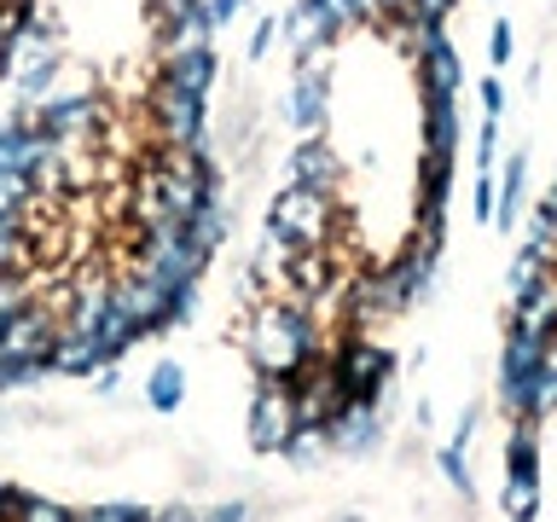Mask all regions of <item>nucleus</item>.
<instances>
[{"mask_svg": "<svg viewBox=\"0 0 557 522\" xmlns=\"http://www.w3.org/2000/svg\"><path fill=\"white\" fill-rule=\"evenodd\" d=\"M191 313H198V285H174L169 290V331L191 325Z\"/></svg>", "mask_w": 557, "mask_h": 522, "instance_id": "32", "label": "nucleus"}, {"mask_svg": "<svg viewBox=\"0 0 557 522\" xmlns=\"http://www.w3.org/2000/svg\"><path fill=\"white\" fill-rule=\"evenodd\" d=\"M372 7H377V17H389V12H407L412 0H372Z\"/></svg>", "mask_w": 557, "mask_h": 522, "instance_id": "41", "label": "nucleus"}, {"mask_svg": "<svg viewBox=\"0 0 557 522\" xmlns=\"http://www.w3.org/2000/svg\"><path fill=\"white\" fill-rule=\"evenodd\" d=\"M435 464H442V476H447V487H453V494H465V499H476V482H470V464H465V447H442V459H435Z\"/></svg>", "mask_w": 557, "mask_h": 522, "instance_id": "26", "label": "nucleus"}, {"mask_svg": "<svg viewBox=\"0 0 557 522\" xmlns=\"http://www.w3.org/2000/svg\"><path fill=\"white\" fill-rule=\"evenodd\" d=\"M104 365H116V360L104 355L99 337H82V331H64L59 348H52V372L59 377H94V372H104Z\"/></svg>", "mask_w": 557, "mask_h": 522, "instance_id": "12", "label": "nucleus"}, {"mask_svg": "<svg viewBox=\"0 0 557 522\" xmlns=\"http://www.w3.org/2000/svg\"><path fill=\"white\" fill-rule=\"evenodd\" d=\"M278 29H285L296 64H302V59H320V52H331V41L343 35V17L331 12V0H296Z\"/></svg>", "mask_w": 557, "mask_h": 522, "instance_id": "8", "label": "nucleus"}, {"mask_svg": "<svg viewBox=\"0 0 557 522\" xmlns=\"http://www.w3.org/2000/svg\"><path fill=\"white\" fill-rule=\"evenodd\" d=\"M157 522H203V511H191V505H163V511H151Z\"/></svg>", "mask_w": 557, "mask_h": 522, "instance_id": "40", "label": "nucleus"}, {"mask_svg": "<svg viewBox=\"0 0 557 522\" xmlns=\"http://www.w3.org/2000/svg\"><path fill=\"white\" fill-rule=\"evenodd\" d=\"M522 191H529V146H517L499 169V209H494V226L499 233H517V215H522Z\"/></svg>", "mask_w": 557, "mask_h": 522, "instance_id": "13", "label": "nucleus"}, {"mask_svg": "<svg viewBox=\"0 0 557 522\" xmlns=\"http://www.w3.org/2000/svg\"><path fill=\"white\" fill-rule=\"evenodd\" d=\"M146 7H151V24L163 29V24H174V17H186L198 0H146Z\"/></svg>", "mask_w": 557, "mask_h": 522, "instance_id": "35", "label": "nucleus"}, {"mask_svg": "<svg viewBox=\"0 0 557 522\" xmlns=\"http://www.w3.org/2000/svg\"><path fill=\"white\" fill-rule=\"evenodd\" d=\"M476 94H482V116H505V82L499 76H482Z\"/></svg>", "mask_w": 557, "mask_h": 522, "instance_id": "34", "label": "nucleus"}, {"mask_svg": "<svg viewBox=\"0 0 557 522\" xmlns=\"http://www.w3.org/2000/svg\"><path fill=\"white\" fill-rule=\"evenodd\" d=\"M35 198V181L17 169H0V215H24V203Z\"/></svg>", "mask_w": 557, "mask_h": 522, "instance_id": "25", "label": "nucleus"}, {"mask_svg": "<svg viewBox=\"0 0 557 522\" xmlns=\"http://www.w3.org/2000/svg\"><path fill=\"white\" fill-rule=\"evenodd\" d=\"M325 430H331V452H348V459H366V452L383 442L372 400H337V412H331Z\"/></svg>", "mask_w": 557, "mask_h": 522, "instance_id": "9", "label": "nucleus"}, {"mask_svg": "<svg viewBox=\"0 0 557 522\" xmlns=\"http://www.w3.org/2000/svg\"><path fill=\"white\" fill-rule=\"evenodd\" d=\"M35 122L70 151V146H82V139H99L104 99L99 94H52L47 104H35Z\"/></svg>", "mask_w": 557, "mask_h": 522, "instance_id": "7", "label": "nucleus"}, {"mask_svg": "<svg viewBox=\"0 0 557 522\" xmlns=\"http://www.w3.org/2000/svg\"><path fill=\"white\" fill-rule=\"evenodd\" d=\"M470 198H476V221H482V226H494V209H499V174H476V191H470Z\"/></svg>", "mask_w": 557, "mask_h": 522, "instance_id": "31", "label": "nucleus"}, {"mask_svg": "<svg viewBox=\"0 0 557 522\" xmlns=\"http://www.w3.org/2000/svg\"><path fill=\"white\" fill-rule=\"evenodd\" d=\"M278 116L296 134H325V122H331V52L296 64V82H290L285 104H278Z\"/></svg>", "mask_w": 557, "mask_h": 522, "instance_id": "5", "label": "nucleus"}, {"mask_svg": "<svg viewBox=\"0 0 557 522\" xmlns=\"http://www.w3.org/2000/svg\"><path fill=\"white\" fill-rule=\"evenodd\" d=\"M285 174H290L296 186H337L343 163H337V151H331V139L308 134V139H296V146H290V157H285Z\"/></svg>", "mask_w": 557, "mask_h": 522, "instance_id": "11", "label": "nucleus"}, {"mask_svg": "<svg viewBox=\"0 0 557 522\" xmlns=\"http://www.w3.org/2000/svg\"><path fill=\"white\" fill-rule=\"evenodd\" d=\"M203 522H250V505L244 499H221V505H209Z\"/></svg>", "mask_w": 557, "mask_h": 522, "instance_id": "36", "label": "nucleus"}, {"mask_svg": "<svg viewBox=\"0 0 557 522\" xmlns=\"http://www.w3.org/2000/svg\"><path fill=\"white\" fill-rule=\"evenodd\" d=\"M59 337H64V320H52L47 313V302H29L17 320L7 325V343L0 348H12V355H29V360H47L52 365V348H59Z\"/></svg>", "mask_w": 557, "mask_h": 522, "instance_id": "10", "label": "nucleus"}, {"mask_svg": "<svg viewBox=\"0 0 557 522\" xmlns=\"http://www.w3.org/2000/svg\"><path fill=\"white\" fill-rule=\"evenodd\" d=\"M499 517H505V522H534V517H540V482H505Z\"/></svg>", "mask_w": 557, "mask_h": 522, "instance_id": "22", "label": "nucleus"}, {"mask_svg": "<svg viewBox=\"0 0 557 522\" xmlns=\"http://www.w3.org/2000/svg\"><path fill=\"white\" fill-rule=\"evenodd\" d=\"M273 35H278V17H261L256 35H250V59H268V52H273Z\"/></svg>", "mask_w": 557, "mask_h": 522, "instance_id": "37", "label": "nucleus"}, {"mask_svg": "<svg viewBox=\"0 0 557 522\" xmlns=\"http://www.w3.org/2000/svg\"><path fill=\"white\" fill-rule=\"evenodd\" d=\"M476 430H482V407H465L459 430H453V447H470V442H476Z\"/></svg>", "mask_w": 557, "mask_h": 522, "instance_id": "38", "label": "nucleus"}, {"mask_svg": "<svg viewBox=\"0 0 557 522\" xmlns=\"http://www.w3.org/2000/svg\"><path fill=\"white\" fill-rule=\"evenodd\" d=\"M320 452H331V430H325V424H302V430H296L290 442H285V452H278V459L308 470L313 459H320Z\"/></svg>", "mask_w": 557, "mask_h": 522, "instance_id": "20", "label": "nucleus"}, {"mask_svg": "<svg viewBox=\"0 0 557 522\" xmlns=\"http://www.w3.org/2000/svg\"><path fill=\"white\" fill-rule=\"evenodd\" d=\"M151 511L134 499H116V505H76V517L70 522H146Z\"/></svg>", "mask_w": 557, "mask_h": 522, "instance_id": "24", "label": "nucleus"}, {"mask_svg": "<svg viewBox=\"0 0 557 522\" xmlns=\"http://www.w3.org/2000/svg\"><path fill=\"white\" fill-rule=\"evenodd\" d=\"M424 151H459L465 122H459V99H424V122H418Z\"/></svg>", "mask_w": 557, "mask_h": 522, "instance_id": "15", "label": "nucleus"}, {"mask_svg": "<svg viewBox=\"0 0 557 522\" xmlns=\"http://www.w3.org/2000/svg\"><path fill=\"white\" fill-rule=\"evenodd\" d=\"M41 372H52L47 360H29V355H12V348H0V395H7V389H29V383H41Z\"/></svg>", "mask_w": 557, "mask_h": 522, "instance_id": "21", "label": "nucleus"}, {"mask_svg": "<svg viewBox=\"0 0 557 522\" xmlns=\"http://www.w3.org/2000/svg\"><path fill=\"white\" fill-rule=\"evenodd\" d=\"M146 400H151V412H181L186 407V365L157 360L151 377H146Z\"/></svg>", "mask_w": 557, "mask_h": 522, "instance_id": "18", "label": "nucleus"}, {"mask_svg": "<svg viewBox=\"0 0 557 522\" xmlns=\"http://www.w3.org/2000/svg\"><path fill=\"white\" fill-rule=\"evenodd\" d=\"M505 482H540V424H511V435H505Z\"/></svg>", "mask_w": 557, "mask_h": 522, "instance_id": "16", "label": "nucleus"}, {"mask_svg": "<svg viewBox=\"0 0 557 522\" xmlns=\"http://www.w3.org/2000/svg\"><path fill=\"white\" fill-rule=\"evenodd\" d=\"M29 302H35L29 278H24V273H0V343H7V325H12Z\"/></svg>", "mask_w": 557, "mask_h": 522, "instance_id": "23", "label": "nucleus"}, {"mask_svg": "<svg viewBox=\"0 0 557 522\" xmlns=\"http://www.w3.org/2000/svg\"><path fill=\"white\" fill-rule=\"evenodd\" d=\"M331 221H337V209H331V186H296L290 181L268 203V233L290 238L296 250H325Z\"/></svg>", "mask_w": 557, "mask_h": 522, "instance_id": "3", "label": "nucleus"}, {"mask_svg": "<svg viewBox=\"0 0 557 522\" xmlns=\"http://www.w3.org/2000/svg\"><path fill=\"white\" fill-rule=\"evenodd\" d=\"M146 522H157V517H146Z\"/></svg>", "mask_w": 557, "mask_h": 522, "instance_id": "42", "label": "nucleus"}, {"mask_svg": "<svg viewBox=\"0 0 557 522\" xmlns=\"http://www.w3.org/2000/svg\"><path fill=\"white\" fill-rule=\"evenodd\" d=\"M157 76L181 82V87H191V94H209V87H215V76H221V59H215V47L169 52V59H163V70H157Z\"/></svg>", "mask_w": 557, "mask_h": 522, "instance_id": "14", "label": "nucleus"}, {"mask_svg": "<svg viewBox=\"0 0 557 522\" xmlns=\"http://www.w3.org/2000/svg\"><path fill=\"white\" fill-rule=\"evenodd\" d=\"M407 12L418 17V24H447V17L459 12V0H412Z\"/></svg>", "mask_w": 557, "mask_h": 522, "instance_id": "33", "label": "nucleus"}, {"mask_svg": "<svg viewBox=\"0 0 557 522\" xmlns=\"http://www.w3.org/2000/svg\"><path fill=\"white\" fill-rule=\"evenodd\" d=\"M296 430H302V424H296V395L285 389V383L261 377V389L250 400V447L261 452V459H278Z\"/></svg>", "mask_w": 557, "mask_h": 522, "instance_id": "6", "label": "nucleus"}, {"mask_svg": "<svg viewBox=\"0 0 557 522\" xmlns=\"http://www.w3.org/2000/svg\"><path fill=\"white\" fill-rule=\"evenodd\" d=\"M186 226H191V238H198L203 250L215 256L221 244H226V233H233V209H226V198H203V203H198V215H191Z\"/></svg>", "mask_w": 557, "mask_h": 522, "instance_id": "19", "label": "nucleus"}, {"mask_svg": "<svg viewBox=\"0 0 557 522\" xmlns=\"http://www.w3.org/2000/svg\"><path fill=\"white\" fill-rule=\"evenodd\" d=\"M209 94H191V87L157 76L146 94V111L157 122V146H209V116H203Z\"/></svg>", "mask_w": 557, "mask_h": 522, "instance_id": "4", "label": "nucleus"}, {"mask_svg": "<svg viewBox=\"0 0 557 522\" xmlns=\"http://www.w3.org/2000/svg\"><path fill=\"white\" fill-rule=\"evenodd\" d=\"M499 163V116H482L476 128V174H494Z\"/></svg>", "mask_w": 557, "mask_h": 522, "instance_id": "27", "label": "nucleus"}, {"mask_svg": "<svg viewBox=\"0 0 557 522\" xmlns=\"http://www.w3.org/2000/svg\"><path fill=\"white\" fill-rule=\"evenodd\" d=\"M70 517H76V505H59V499L29 494V505H24V517H17V522H70Z\"/></svg>", "mask_w": 557, "mask_h": 522, "instance_id": "29", "label": "nucleus"}, {"mask_svg": "<svg viewBox=\"0 0 557 522\" xmlns=\"http://www.w3.org/2000/svg\"><path fill=\"white\" fill-rule=\"evenodd\" d=\"M389 377H395V355L377 348L372 337H360V331H348V337L331 348V383H337L343 400H372V407H383Z\"/></svg>", "mask_w": 557, "mask_h": 522, "instance_id": "2", "label": "nucleus"}, {"mask_svg": "<svg viewBox=\"0 0 557 522\" xmlns=\"http://www.w3.org/2000/svg\"><path fill=\"white\" fill-rule=\"evenodd\" d=\"M552 278V261L540 256V250H529V244H522V250L511 256V268H505V290H511V308H522L529 302V296L540 290Z\"/></svg>", "mask_w": 557, "mask_h": 522, "instance_id": "17", "label": "nucleus"}, {"mask_svg": "<svg viewBox=\"0 0 557 522\" xmlns=\"http://www.w3.org/2000/svg\"><path fill=\"white\" fill-rule=\"evenodd\" d=\"M331 12L343 17V29H372V24H377V7H372V0H331Z\"/></svg>", "mask_w": 557, "mask_h": 522, "instance_id": "30", "label": "nucleus"}, {"mask_svg": "<svg viewBox=\"0 0 557 522\" xmlns=\"http://www.w3.org/2000/svg\"><path fill=\"white\" fill-rule=\"evenodd\" d=\"M244 348H250V365L268 383H290V372H308V365L331 360L320 348V320H313V308L308 302H278V296L250 313Z\"/></svg>", "mask_w": 557, "mask_h": 522, "instance_id": "1", "label": "nucleus"}, {"mask_svg": "<svg viewBox=\"0 0 557 522\" xmlns=\"http://www.w3.org/2000/svg\"><path fill=\"white\" fill-rule=\"evenodd\" d=\"M511 52H517V41H511V17H494V29H487V64L505 70V64H511Z\"/></svg>", "mask_w": 557, "mask_h": 522, "instance_id": "28", "label": "nucleus"}, {"mask_svg": "<svg viewBox=\"0 0 557 522\" xmlns=\"http://www.w3.org/2000/svg\"><path fill=\"white\" fill-rule=\"evenodd\" d=\"M250 12V0H209V17H215V29H226L233 17Z\"/></svg>", "mask_w": 557, "mask_h": 522, "instance_id": "39", "label": "nucleus"}]
</instances>
